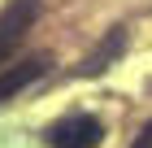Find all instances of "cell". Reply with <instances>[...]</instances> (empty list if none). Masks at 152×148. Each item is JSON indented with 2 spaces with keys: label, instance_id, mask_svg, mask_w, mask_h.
Wrapping results in <instances>:
<instances>
[{
  "label": "cell",
  "instance_id": "obj_3",
  "mask_svg": "<svg viewBox=\"0 0 152 148\" xmlns=\"http://www.w3.org/2000/svg\"><path fill=\"white\" fill-rule=\"evenodd\" d=\"M39 74H44V61H22V66L4 70V74H0V105L9 100V96H18L26 83H35Z\"/></svg>",
  "mask_w": 152,
  "mask_h": 148
},
{
  "label": "cell",
  "instance_id": "obj_1",
  "mask_svg": "<svg viewBox=\"0 0 152 148\" xmlns=\"http://www.w3.org/2000/svg\"><path fill=\"white\" fill-rule=\"evenodd\" d=\"M35 13H39V0H13V4L0 9V66L13 57V48L22 44V35L31 31Z\"/></svg>",
  "mask_w": 152,
  "mask_h": 148
},
{
  "label": "cell",
  "instance_id": "obj_2",
  "mask_svg": "<svg viewBox=\"0 0 152 148\" xmlns=\"http://www.w3.org/2000/svg\"><path fill=\"white\" fill-rule=\"evenodd\" d=\"M104 135V126L87 113H74V118H61L52 131H48V144L52 148H96Z\"/></svg>",
  "mask_w": 152,
  "mask_h": 148
}]
</instances>
